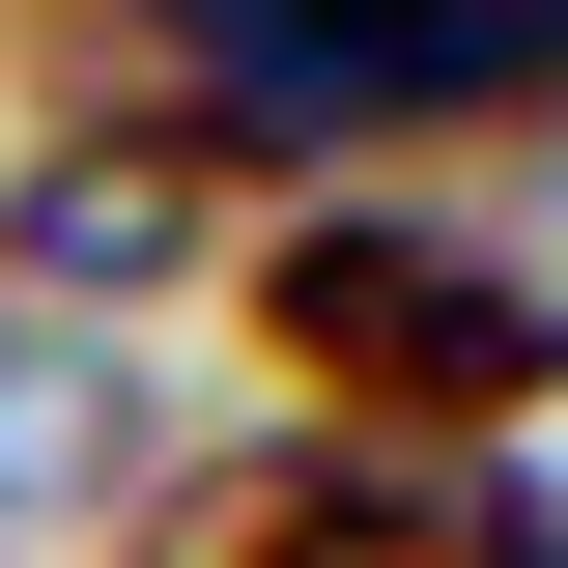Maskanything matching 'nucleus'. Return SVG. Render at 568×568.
Returning a JSON list of instances; mask_svg holds the SVG:
<instances>
[{"instance_id": "nucleus-4", "label": "nucleus", "mask_w": 568, "mask_h": 568, "mask_svg": "<svg viewBox=\"0 0 568 568\" xmlns=\"http://www.w3.org/2000/svg\"><path fill=\"white\" fill-rule=\"evenodd\" d=\"M227 256V171L200 142H58L29 200H0V284H58V313H142V284Z\"/></svg>"}, {"instance_id": "nucleus-3", "label": "nucleus", "mask_w": 568, "mask_h": 568, "mask_svg": "<svg viewBox=\"0 0 568 568\" xmlns=\"http://www.w3.org/2000/svg\"><path fill=\"white\" fill-rule=\"evenodd\" d=\"M114 568H568V511L511 455H342V426H256L200 484H142Z\"/></svg>"}, {"instance_id": "nucleus-1", "label": "nucleus", "mask_w": 568, "mask_h": 568, "mask_svg": "<svg viewBox=\"0 0 568 568\" xmlns=\"http://www.w3.org/2000/svg\"><path fill=\"white\" fill-rule=\"evenodd\" d=\"M58 58L85 142H398V114H511L568 85V0H0Z\"/></svg>"}, {"instance_id": "nucleus-2", "label": "nucleus", "mask_w": 568, "mask_h": 568, "mask_svg": "<svg viewBox=\"0 0 568 568\" xmlns=\"http://www.w3.org/2000/svg\"><path fill=\"white\" fill-rule=\"evenodd\" d=\"M256 369L342 455H511V426L568 398V284L540 256H484V227H398V200H313V227H256Z\"/></svg>"}]
</instances>
